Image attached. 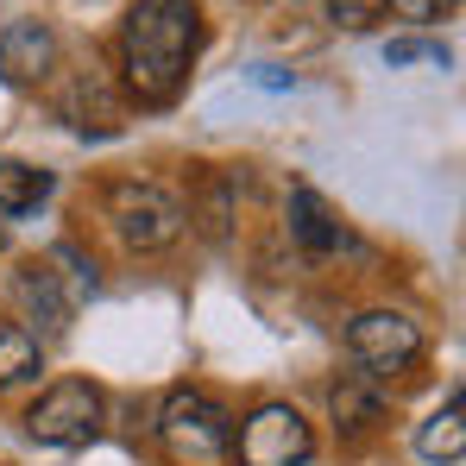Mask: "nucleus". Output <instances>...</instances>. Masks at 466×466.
<instances>
[{"label": "nucleus", "mask_w": 466, "mask_h": 466, "mask_svg": "<svg viewBox=\"0 0 466 466\" xmlns=\"http://www.w3.org/2000/svg\"><path fill=\"white\" fill-rule=\"evenodd\" d=\"M57 70V32L45 19H13L0 32V82L13 88H38V82Z\"/></svg>", "instance_id": "7"}, {"label": "nucleus", "mask_w": 466, "mask_h": 466, "mask_svg": "<svg viewBox=\"0 0 466 466\" xmlns=\"http://www.w3.org/2000/svg\"><path fill=\"white\" fill-rule=\"evenodd\" d=\"M88 107H95V127H101V133H114V127H120V107H114V101L101 95V82H95V76L76 82V88L64 95V114H70L76 127H82V114H88Z\"/></svg>", "instance_id": "15"}, {"label": "nucleus", "mask_w": 466, "mask_h": 466, "mask_svg": "<svg viewBox=\"0 0 466 466\" xmlns=\"http://www.w3.org/2000/svg\"><path fill=\"white\" fill-rule=\"evenodd\" d=\"M347 353L366 366V379H403L416 360H422V328L416 315L403 309H360L353 328H347Z\"/></svg>", "instance_id": "4"}, {"label": "nucleus", "mask_w": 466, "mask_h": 466, "mask_svg": "<svg viewBox=\"0 0 466 466\" xmlns=\"http://www.w3.org/2000/svg\"><path fill=\"white\" fill-rule=\"evenodd\" d=\"M107 228L120 233L127 252H164L183 239V202L157 183H114L107 189Z\"/></svg>", "instance_id": "3"}, {"label": "nucleus", "mask_w": 466, "mask_h": 466, "mask_svg": "<svg viewBox=\"0 0 466 466\" xmlns=\"http://www.w3.org/2000/svg\"><path fill=\"white\" fill-rule=\"evenodd\" d=\"M101 410L107 403H101V390L88 385V379H57L25 410V435L45 441V448H82V441L101 435Z\"/></svg>", "instance_id": "5"}, {"label": "nucleus", "mask_w": 466, "mask_h": 466, "mask_svg": "<svg viewBox=\"0 0 466 466\" xmlns=\"http://www.w3.org/2000/svg\"><path fill=\"white\" fill-rule=\"evenodd\" d=\"M38 366H45L38 334H32V328H19V321H0V390L19 385V379H32Z\"/></svg>", "instance_id": "13"}, {"label": "nucleus", "mask_w": 466, "mask_h": 466, "mask_svg": "<svg viewBox=\"0 0 466 466\" xmlns=\"http://www.w3.org/2000/svg\"><path fill=\"white\" fill-rule=\"evenodd\" d=\"M152 429L170 466H233V410L208 390L196 385L164 390Z\"/></svg>", "instance_id": "2"}, {"label": "nucleus", "mask_w": 466, "mask_h": 466, "mask_svg": "<svg viewBox=\"0 0 466 466\" xmlns=\"http://www.w3.org/2000/svg\"><path fill=\"white\" fill-rule=\"evenodd\" d=\"M328 6H334V19H340V25H353V32H360V25H372V19H385V0H328Z\"/></svg>", "instance_id": "17"}, {"label": "nucleus", "mask_w": 466, "mask_h": 466, "mask_svg": "<svg viewBox=\"0 0 466 466\" xmlns=\"http://www.w3.org/2000/svg\"><path fill=\"white\" fill-rule=\"evenodd\" d=\"M309 448H315V435H309V422H303V410H290V403H258L233 429L239 466H303Z\"/></svg>", "instance_id": "6"}, {"label": "nucleus", "mask_w": 466, "mask_h": 466, "mask_svg": "<svg viewBox=\"0 0 466 466\" xmlns=\"http://www.w3.org/2000/svg\"><path fill=\"white\" fill-rule=\"evenodd\" d=\"M454 0H385V13H403V19H416V25H429V19H441Z\"/></svg>", "instance_id": "18"}, {"label": "nucleus", "mask_w": 466, "mask_h": 466, "mask_svg": "<svg viewBox=\"0 0 466 466\" xmlns=\"http://www.w3.org/2000/svg\"><path fill=\"white\" fill-rule=\"evenodd\" d=\"M51 202V170L25 157H0V215H32Z\"/></svg>", "instance_id": "12"}, {"label": "nucleus", "mask_w": 466, "mask_h": 466, "mask_svg": "<svg viewBox=\"0 0 466 466\" xmlns=\"http://www.w3.org/2000/svg\"><path fill=\"white\" fill-rule=\"evenodd\" d=\"M183 221H196L208 239H228V228H233V189L221 183V177H208L202 202H196V208H183Z\"/></svg>", "instance_id": "14"}, {"label": "nucleus", "mask_w": 466, "mask_h": 466, "mask_svg": "<svg viewBox=\"0 0 466 466\" xmlns=\"http://www.w3.org/2000/svg\"><path fill=\"white\" fill-rule=\"evenodd\" d=\"M196 38H202V13L196 0H139L127 13V32H120V64H127V88L139 101H177L183 82H189V57H196Z\"/></svg>", "instance_id": "1"}, {"label": "nucleus", "mask_w": 466, "mask_h": 466, "mask_svg": "<svg viewBox=\"0 0 466 466\" xmlns=\"http://www.w3.org/2000/svg\"><path fill=\"white\" fill-rule=\"evenodd\" d=\"M290 233L303 239V252H315V258H328V252H340V246H347L340 215L315 196L309 183H297V189H290Z\"/></svg>", "instance_id": "9"}, {"label": "nucleus", "mask_w": 466, "mask_h": 466, "mask_svg": "<svg viewBox=\"0 0 466 466\" xmlns=\"http://www.w3.org/2000/svg\"><path fill=\"white\" fill-rule=\"evenodd\" d=\"M385 64H435V70H448V51H441V45H429V38H390V45H385Z\"/></svg>", "instance_id": "16"}, {"label": "nucleus", "mask_w": 466, "mask_h": 466, "mask_svg": "<svg viewBox=\"0 0 466 466\" xmlns=\"http://www.w3.org/2000/svg\"><path fill=\"white\" fill-rule=\"evenodd\" d=\"M416 454L435 461V466H461L466 461V397H461V390H454V397L416 429Z\"/></svg>", "instance_id": "10"}, {"label": "nucleus", "mask_w": 466, "mask_h": 466, "mask_svg": "<svg viewBox=\"0 0 466 466\" xmlns=\"http://www.w3.org/2000/svg\"><path fill=\"white\" fill-rule=\"evenodd\" d=\"M13 297H19L25 321H38L45 334H64V328H70V315H76V297L64 290L57 258H25V265L13 271Z\"/></svg>", "instance_id": "8"}, {"label": "nucleus", "mask_w": 466, "mask_h": 466, "mask_svg": "<svg viewBox=\"0 0 466 466\" xmlns=\"http://www.w3.org/2000/svg\"><path fill=\"white\" fill-rule=\"evenodd\" d=\"M328 410H334V429L340 435H366L385 416V397H379V385L366 372H347V379H334V390H328Z\"/></svg>", "instance_id": "11"}]
</instances>
